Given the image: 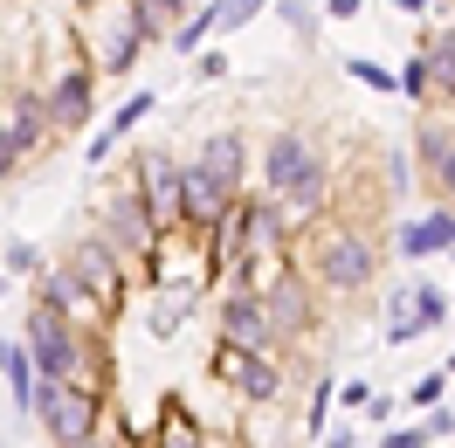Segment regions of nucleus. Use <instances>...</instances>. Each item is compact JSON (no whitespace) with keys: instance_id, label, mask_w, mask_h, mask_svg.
Wrapping results in <instances>:
<instances>
[{"instance_id":"423d86ee","label":"nucleus","mask_w":455,"mask_h":448,"mask_svg":"<svg viewBox=\"0 0 455 448\" xmlns=\"http://www.w3.org/2000/svg\"><path fill=\"white\" fill-rule=\"evenodd\" d=\"M139 194H145V207H152V221L172 228L187 214V166H172L166 152H145L139 159Z\"/></svg>"},{"instance_id":"72a5a7b5","label":"nucleus","mask_w":455,"mask_h":448,"mask_svg":"<svg viewBox=\"0 0 455 448\" xmlns=\"http://www.w3.org/2000/svg\"><path fill=\"white\" fill-rule=\"evenodd\" d=\"M76 448H111V442H97V435H90V442H76Z\"/></svg>"},{"instance_id":"ddd939ff","label":"nucleus","mask_w":455,"mask_h":448,"mask_svg":"<svg viewBox=\"0 0 455 448\" xmlns=\"http://www.w3.org/2000/svg\"><path fill=\"white\" fill-rule=\"evenodd\" d=\"M49 117H56V132H76L90 117V76L84 69H62L56 90H49Z\"/></svg>"},{"instance_id":"7c9ffc66","label":"nucleus","mask_w":455,"mask_h":448,"mask_svg":"<svg viewBox=\"0 0 455 448\" xmlns=\"http://www.w3.org/2000/svg\"><path fill=\"white\" fill-rule=\"evenodd\" d=\"M159 448H200V435H194V428H166V442H159Z\"/></svg>"},{"instance_id":"a211bd4d","label":"nucleus","mask_w":455,"mask_h":448,"mask_svg":"<svg viewBox=\"0 0 455 448\" xmlns=\"http://www.w3.org/2000/svg\"><path fill=\"white\" fill-rule=\"evenodd\" d=\"M84 297H97V290H90V283L76 276L69 262H62V269H49V276H42V304H56V310H84Z\"/></svg>"},{"instance_id":"9d476101","label":"nucleus","mask_w":455,"mask_h":448,"mask_svg":"<svg viewBox=\"0 0 455 448\" xmlns=\"http://www.w3.org/2000/svg\"><path fill=\"white\" fill-rule=\"evenodd\" d=\"M69 269H76L97 297H117V283H124V249H111L104 235H90V242H76V249H69Z\"/></svg>"},{"instance_id":"bb28decb","label":"nucleus","mask_w":455,"mask_h":448,"mask_svg":"<svg viewBox=\"0 0 455 448\" xmlns=\"http://www.w3.org/2000/svg\"><path fill=\"white\" fill-rule=\"evenodd\" d=\"M442 387H449V372H427V380H414V407H442Z\"/></svg>"},{"instance_id":"0eeeda50","label":"nucleus","mask_w":455,"mask_h":448,"mask_svg":"<svg viewBox=\"0 0 455 448\" xmlns=\"http://www.w3.org/2000/svg\"><path fill=\"white\" fill-rule=\"evenodd\" d=\"M152 235H159V221H152V207H145V194H117L111 207H104V242L111 249H152Z\"/></svg>"},{"instance_id":"f03ea898","label":"nucleus","mask_w":455,"mask_h":448,"mask_svg":"<svg viewBox=\"0 0 455 448\" xmlns=\"http://www.w3.org/2000/svg\"><path fill=\"white\" fill-rule=\"evenodd\" d=\"M35 414L49 420V435H56L62 448H76V442H90V435H97V400H90L84 387H69V380H42Z\"/></svg>"},{"instance_id":"2eb2a0df","label":"nucleus","mask_w":455,"mask_h":448,"mask_svg":"<svg viewBox=\"0 0 455 448\" xmlns=\"http://www.w3.org/2000/svg\"><path fill=\"white\" fill-rule=\"evenodd\" d=\"M421 166L435 172V194L455 207V139L442 124H421Z\"/></svg>"},{"instance_id":"f257e3e1","label":"nucleus","mask_w":455,"mask_h":448,"mask_svg":"<svg viewBox=\"0 0 455 448\" xmlns=\"http://www.w3.org/2000/svg\"><path fill=\"white\" fill-rule=\"evenodd\" d=\"M262 180H269V194L290 200V207H317V200H324V152H317L304 132H276L269 152H262Z\"/></svg>"},{"instance_id":"c85d7f7f","label":"nucleus","mask_w":455,"mask_h":448,"mask_svg":"<svg viewBox=\"0 0 455 448\" xmlns=\"http://www.w3.org/2000/svg\"><path fill=\"white\" fill-rule=\"evenodd\" d=\"M359 84H372V90H394V69H379V62H345Z\"/></svg>"},{"instance_id":"a878e982","label":"nucleus","mask_w":455,"mask_h":448,"mask_svg":"<svg viewBox=\"0 0 455 448\" xmlns=\"http://www.w3.org/2000/svg\"><path fill=\"white\" fill-rule=\"evenodd\" d=\"M262 7H269V0H221V28L235 35V28H242V21H256Z\"/></svg>"},{"instance_id":"b1692460","label":"nucleus","mask_w":455,"mask_h":448,"mask_svg":"<svg viewBox=\"0 0 455 448\" xmlns=\"http://www.w3.org/2000/svg\"><path fill=\"white\" fill-rule=\"evenodd\" d=\"M427 69H435L442 84H455V28H449V35H435V42H427Z\"/></svg>"},{"instance_id":"f3484780","label":"nucleus","mask_w":455,"mask_h":448,"mask_svg":"<svg viewBox=\"0 0 455 448\" xmlns=\"http://www.w3.org/2000/svg\"><path fill=\"white\" fill-rule=\"evenodd\" d=\"M427 317H421V290H394V304H387V338L407 345V338H421Z\"/></svg>"},{"instance_id":"6e6552de","label":"nucleus","mask_w":455,"mask_h":448,"mask_svg":"<svg viewBox=\"0 0 455 448\" xmlns=\"http://www.w3.org/2000/svg\"><path fill=\"white\" fill-rule=\"evenodd\" d=\"M262 304H269V324H276V338H304L317 324V304H311V290L297 276H276L269 290H262Z\"/></svg>"},{"instance_id":"aec40b11","label":"nucleus","mask_w":455,"mask_h":448,"mask_svg":"<svg viewBox=\"0 0 455 448\" xmlns=\"http://www.w3.org/2000/svg\"><path fill=\"white\" fill-rule=\"evenodd\" d=\"M449 428H455V420H449V407H427V420H421V428H394V435H387L379 448H427L435 435H449Z\"/></svg>"},{"instance_id":"c756f323","label":"nucleus","mask_w":455,"mask_h":448,"mask_svg":"<svg viewBox=\"0 0 455 448\" xmlns=\"http://www.w3.org/2000/svg\"><path fill=\"white\" fill-rule=\"evenodd\" d=\"M421 317H427V332L449 317V297H442V290H427V283H421Z\"/></svg>"},{"instance_id":"f704fd0d","label":"nucleus","mask_w":455,"mask_h":448,"mask_svg":"<svg viewBox=\"0 0 455 448\" xmlns=\"http://www.w3.org/2000/svg\"><path fill=\"white\" fill-rule=\"evenodd\" d=\"M0 359H7V345H0Z\"/></svg>"},{"instance_id":"6ab92c4d","label":"nucleus","mask_w":455,"mask_h":448,"mask_svg":"<svg viewBox=\"0 0 455 448\" xmlns=\"http://www.w3.org/2000/svg\"><path fill=\"white\" fill-rule=\"evenodd\" d=\"M200 166L214 172V180H228V187H235V180H242V139H235V132H228V139H207Z\"/></svg>"},{"instance_id":"2f4dec72","label":"nucleus","mask_w":455,"mask_h":448,"mask_svg":"<svg viewBox=\"0 0 455 448\" xmlns=\"http://www.w3.org/2000/svg\"><path fill=\"white\" fill-rule=\"evenodd\" d=\"M324 7H331L339 21H352V14H359V0H324Z\"/></svg>"},{"instance_id":"5701e85b","label":"nucleus","mask_w":455,"mask_h":448,"mask_svg":"<svg viewBox=\"0 0 455 448\" xmlns=\"http://www.w3.org/2000/svg\"><path fill=\"white\" fill-rule=\"evenodd\" d=\"M242 221H249V249H269V242L283 235V214H276V207H249Z\"/></svg>"},{"instance_id":"4468645a","label":"nucleus","mask_w":455,"mask_h":448,"mask_svg":"<svg viewBox=\"0 0 455 448\" xmlns=\"http://www.w3.org/2000/svg\"><path fill=\"white\" fill-rule=\"evenodd\" d=\"M228 180H214L207 166H187V221H221L228 214Z\"/></svg>"},{"instance_id":"4be33fe9","label":"nucleus","mask_w":455,"mask_h":448,"mask_svg":"<svg viewBox=\"0 0 455 448\" xmlns=\"http://www.w3.org/2000/svg\"><path fill=\"white\" fill-rule=\"evenodd\" d=\"M145 21H132V28H117L111 35V49H104V62H111V69H132V62H139V42H145Z\"/></svg>"},{"instance_id":"412c9836","label":"nucleus","mask_w":455,"mask_h":448,"mask_svg":"<svg viewBox=\"0 0 455 448\" xmlns=\"http://www.w3.org/2000/svg\"><path fill=\"white\" fill-rule=\"evenodd\" d=\"M145 111H152V97H132V104H117V117H111V124H104V132H97V145H90V152L104 159V152H111V145L124 139V132H132V124H139Z\"/></svg>"},{"instance_id":"1a4fd4ad","label":"nucleus","mask_w":455,"mask_h":448,"mask_svg":"<svg viewBox=\"0 0 455 448\" xmlns=\"http://www.w3.org/2000/svg\"><path fill=\"white\" fill-rule=\"evenodd\" d=\"M221 338H235V345H276V324H269V304H262L256 290H235L221 304Z\"/></svg>"},{"instance_id":"473e14b6","label":"nucleus","mask_w":455,"mask_h":448,"mask_svg":"<svg viewBox=\"0 0 455 448\" xmlns=\"http://www.w3.org/2000/svg\"><path fill=\"white\" fill-rule=\"evenodd\" d=\"M394 7H407V14H421V7H427V0H394Z\"/></svg>"},{"instance_id":"9b49d317","label":"nucleus","mask_w":455,"mask_h":448,"mask_svg":"<svg viewBox=\"0 0 455 448\" xmlns=\"http://www.w3.org/2000/svg\"><path fill=\"white\" fill-rule=\"evenodd\" d=\"M394 242H400V255H407V262H421V255H442V249H455V207L442 200V207H435L427 221H407V228L394 235Z\"/></svg>"},{"instance_id":"cd10ccee","label":"nucleus","mask_w":455,"mask_h":448,"mask_svg":"<svg viewBox=\"0 0 455 448\" xmlns=\"http://www.w3.org/2000/svg\"><path fill=\"white\" fill-rule=\"evenodd\" d=\"M427 84H435V69H427V56H421V62H407V69H400V90H407V97H421Z\"/></svg>"},{"instance_id":"7ed1b4c3","label":"nucleus","mask_w":455,"mask_h":448,"mask_svg":"<svg viewBox=\"0 0 455 448\" xmlns=\"http://www.w3.org/2000/svg\"><path fill=\"white\" fill-rule=\"evenodd\" d=\"M372 262H379V255H372L366 235H359V228H339V235H324V249H317V276L352 297V290L372 283Z\"/></svg>"},{"instance_id":"393cba45","label":"nucleus","mask_w":455,"mask_h":448,"mask_svg":"<svg viewBox=\"0 0 455 448\" xmlns=\"http://www.w3.org/2000/svg\"><path fill=\"white\" fill-rule=\"evenodd\" d=\"M180 14H187V0H139L145 28H166V21H180Z\"/></svg>"},{"instance_id":"dca6fc26","label":"nucleus","mask_w":455,"mask_h":448,"mask_svg":"<svg viewBox=\"0 0 455 448\" xmlns=\"http://www.w3.org/2000/svg\"><path fill=\"white\" fill-rule=\"evenodd\" d=\"M0 372H7V387H14V400L35 414V400H42V365H35L28 345H7V359H0Z\"/></svg>"},{"instance_id":"39448f33","label":"nucleus","mask_w":455,"mask_h":448,"mask_svg":"<svg viewBox=\"0 0 455 448\" xmlns=\"http://www.w3.org/2000/svg\"><path fill=\"white\" fill-rule=\"evenodd\" d=\"M214 372H221L228 387H242L249 400H276V393H283V372L269 365V352H262V345H235V338H221Z\"/></svg>"},{"instance_id":"f8f14e48","label":"nucleus","mask_w":455,"mask_h":448,"mask_svg":"<svg viewBox=\"0 0 455 448\" xmlns=\"http://www.w3.org/2000/svg\"><path fill=\"white\" fill-rule=\"evenodd\" d=\"M49 132H56V117H49V97H14V117H7V132H0V139H7V152L21 159V152H28V145H42Z\"/></svg>"},{"instance_id":"20e7f679","label":"nucleus","mask_w":455,"mask_h":448,"mask_svg":"<svg viewBox=\"0 0 455 448\" xmlns=\"http://www.w3.org/2000/svg\"><path fill=\"white\" fill-rule=\"evenodd\" d=\"M28 352H35V365H42V380H69V372H76V338H69V310L35 304V317H28Z\"/></svg>"}]
</instances>
